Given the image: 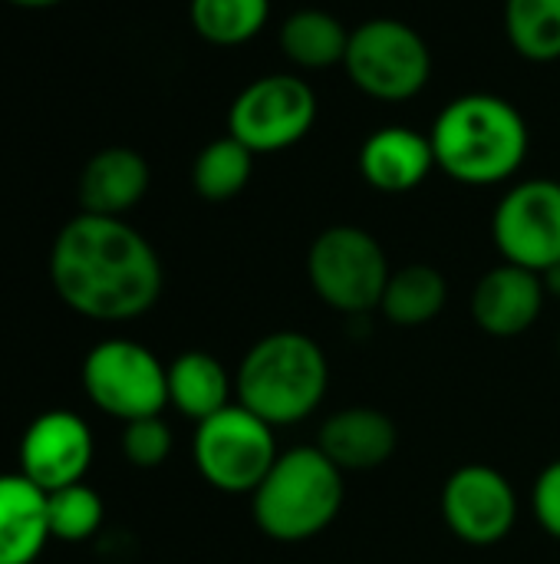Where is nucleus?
<instances>
[{
	"mask_svg": "<svg viewBox=\"0 0 560 564\" xmlns=\"http://www.w3.org/2000/svg\"><path fill=\"white\" fill-rule=\"evenodd\" d=\"M172 446H175V440L162 416L132 420L122 430V456L135 469H158L172 456Z\"/></svg>",
	"mask_w": 560,
	"mask_h": 564,
	"instance_id": "393cba45",
	"label": "nucleus"
},
{
	"mask_svg": "<svg viewBox=\"0 0 560 564\" xmlns=\"http://www.w3.org/2000/svg\"><path fill=\"white\" fill-rule=\"evenodd\" d=\"M7 3H13V7H23V10H46V7H56V3H63V0H7Z\"/></svg>",
	"mask_w": 560,
	"mask_h": 564,
	"instance_id": "cd10ccee",
	"label": "nucleus"
},
{
	"mask_svg": "<svg viewBox=\"0 0 560 564\" xmlns=\"http://www.w3.org/2000/svg\"><path fill=\"white\" fill-rule=\"evenodd\" d=\"M254 175V152L234 135L211 139L191 162V185L205 202L238 198Z\"/></svg>",
	"mask_w": 560,
	"mask_h": 564,
	"instance_id": "412c9836",
	"label": "nucleus"
},
{
	"mask_svg": "<svg viewBox=\"0 0 560 564\" xmlns=\"http://www.w3.org/2000/svg\"><path fill=\"white\" fill-rule=\"evenodd\" d=\"M317 446L340 473H370L393 459L399 430L376 406H347L327 416Z\"/></svg>",
	"mask_w": 560,
	"mask_h": 564,
	"instance_id": "2eb2a0df",
	"label": "nucleus"
},
{
	"mask_svg": "<svg viewBox=\"0 0 560 564\" xmlns=\"http://www.w3.org/2000/svg\"><path fill=\"white\" fill-rule=\"evenodd\" d=\"M558 354H560V337H558Z\"/></svg>",
	"mask_w": 560,
	"mask_h": 564,
	"instance_id": "c85d7f7f",
	"label": "nucleus"
},
{
	"mask_svg": "<svg viewBox=\"0 0 560 564\" xmlns=\"http://www.w3.org/2000/svg\"><path fill=\"white\" fill-rule=\"evenodd\" d=\"M317 93L304 76L267 73L248 83L228 109V135L254 155H274L300 139L317 122Z\"/></svg>",
	"mask_w": 560,
	"mask_h": 564,
	"instance_id": "1a4fd4ad",
	"label": "nucleus"
},
{
	"mask_svg": "<svg viewBox=\"0 0 560 564\" xmlns=\"http://www.w3.org/2000/svg\"><path fill=\"white\" fill-rule=\"evenodd\" d=\"M389 274L393 268L383 245L360 225H330L307 248V281L314 294L347 317L376 311Z\"/></svg>",
	"mask_w": 560,
	"mask_h": 564,
	"instance_id": "423d86ee",
	"label": "nucleus"
},
{
	"mask_svg": "<svg viewBox=\"0 0 560 564\" xmlns=\"http://www.w3.org/2000/svg\"><path fill=\"white\" fill-rule=\"evenodd\" d=\"M271 17V0H188L195 33L211 46L251 43Z\"/></svg>",
	"mask_w": 560,
	"mask_h": 564,
	"instance_id": "4be33fe9",
	"label": "nucleus"
},
{
	"mask_svg": "<svg viewBox=\"0 0 560 564\" xmlns=\"http://www.w3.org/2000/svg\"><path fill=\"white\" fill-rule=\"evenodd\" d=\"M350 30L340 17L320 7H304L284 17L277 30V46L297 69H330L343 63Z\"/></svg>",
	"mask_w": 560,
	"mask_h": 564,
	"instance_id": "6ab92c4d",
	"label": "nucleus"
},
{
	"mask_svg": "<svg viewBox=\"0 0 560 564\" xmlns=\"http://www.w3.org/2000/svg\"><path fill=\"white\" fill-rule=\"evenodd\" d=\"M347 499L343 473L320 446H294L277 456L264 482L251 496L257 529L281 542H310L333 525Z\"/></svg>",
	"mask_w": 560,
	"mask_h": 564,
	"instance_id": "20e7f679",
	"label": "nucleus"
},
{
	"mask_svg": "<svg viewBox=\"0 0 560 564\" xmlns=\"http://www.w3.org/2000/svg\"><path fill=\"white\" fill-rule=\"evenodd\" d=\"M449 301V284L432 264H403L389 274L380 311L396 327H422L442 314Z\"/></svg>",
	"mask_w": 560,
	"mask_h": 564,
	"instance_id": "aec40b11",
	"label": "nucleus"
},
{
	"mask_svg": "<svg viewBox=\"0 0 560 564\" xmlns=\"http://www.w3.org/2000/svg\"><path fill=\"white\" fill-rule=\"evenodd\" d=\"M152 172L142 152L129 145H109L89 155L79 172V208L89 215L122 218L149 192Z\"/></svg>",
	"mask_w": 560,
	"mask_h": 564,
	"instance_id": "dca6fc26",
	"label": "nucleus"
},
{
	"mask_svg": "<svg viewBox=\"0 0 560 564\" xmlns=\"http://www.w3.org/2000/svg\"><path fill=\"white\" fill-rule=\"evenodd\" d=\"M191 453L201 479L228 496H254L281 456L274 426L241 403H231L228 410L198 423Z\"/></svg>",
	"mask_w": 560,
	"mask_h": 564,
	"instance_id": "0eeeda50",
	"label": "nucleus"
},
{
	"mask_svg": "<svg viewBox=\"0 0 560 564\" xmlns=\"http://www.w3.org/2000/svg\"><path fill=\"white\" fill-rule=\"evenodd\" d=\"M56 297L79 317L122 324L149 314L162 297V261L125 218L79 212L50 248Z\"/></svg>",
	"mask_w": 560,
	"mask_h": 564,
	"instance_id": "f257e3e1",
	"label": "nucleus"
},
{
	"mask_svg": "<svg viewBox=\"0 0 560 564\" xmlns=\"http://www.w3.org/2000/svg\"><path fill=\"white\" fill-rule=\"evenodd\" d=\"M439 509L459 542L488 549L512 535L518 522V492L495 466L469 463L446 479Z\"/></svg>",
	"mask_w": 560,
	"mask_h": 564,
	"instance_id": "9b49d317",
	"label": "nucleus"
},
{
	"mask_svg": "<svg viewBox=\"0 0 560 564\" xmlns=\"http://www.w3.org/2000/svg\"><path fill=\"white\" fill-rule=\"evenodd\" d=\"M50 539L46 492L23 473H0V564H33Z\"/></svg>",
	"mask_w": 560,
	"mask_h": 564,
	"instance_id": "f3484780",
	"label": "nucleus"
},
{
	"mask_svg": "<svg viewBox=\"0 0 560 564\" xmlns=\"http://www.w3.org/2000/svg\"><path fill=\"white\" fill-rule=\"evenodd\" d=\"M92 433L83 416L69 410L40 413L20 440V473L43 492L83 482L92 466Z\"/></svg>",
	"mask_w": 560,
	"mask_h": 564,
	"instance_id": "f8f14e48",
	"label": "nucleus"
},
{
	"mask_svg": "<svg viewBox=\"0 0 560 564\" xmlns=\"http://www.w3.org/2000/svg\"><path fill=\"white\" fill-rule=\"evenodd\" d=\"M83 390L96 410L112 420L132 423L162 416L168 406V367L125 337L99 340L83 360Z\"/></svg>",
	"mask_w": 560,
	"mask_h": 564,
	"instance_id": "6e6552de",
	"label": "nucleus"
},
{
	"mask_svg": "<svg viewBox=\"0 0 560 564\" xmlns=\"http://www.w3.org/2000/svg\"><path fill=\"white\" fill-rule=\"evenodd\" d=\"M330 387L323 347L300 330L261 337L234 373V397L271 426H294L317 413Z\"/></svg>",
	"mask_w": 560,
	"mask_h": 564,
	"instance_id": "7ed1b4c3",
	"label": "nucleus"
},
{
	"mask_svg": "<svg viewBox=\"0 0 560 564\" xmlns=\"http://www.w3.org/2000/svg\"><path fill=\"white\" fill-rule=\"evenodd\" d=\"M436 169L469 188H492L518 175L531 149L521 109L495 93H465L446 102L429 129Z\"/></svg>",
	"mask_w": 560,
	"mask_h": 564,
	"instance_id": "f03ea898",
	"label": "nucleus"
},
{
	"mask_svg": "<svg viewBox=\"0 0 560 564\" xmlns=\"http://www.w3.org/2000/svg\"><path fill=\"white\" fill-rule=\"evenodd\" d=\"M46 516H50V535L59 542H89L102 529V499L86 482L46 492Z\"/></svg>",
	"mask_w": 560,
	"mask_h": 564,
	"instance_id": "b1692460",
	"label": "nucleus"
},
{
	"mask_svg": "<svg viewBox=\"0 0 560 564\" xmlns=\"http://www.w3.org/2000/svg\"><path fill=\"white\" fill-rule=\"evenodd\" d=\"M548 291L538 271L518 268L502 261L498 268L485 271L472 291V317L479 330L488 337H521L528 334L541 311H545Z\"/></svg>",
	"mask_w": 560,
	"mask_h": 564,
	"instance_id": "ddd939ff",
	"label": "nucleus"
},
{
	"mask_svg": "<svg viewBox=\"0 0 560 564\" xmlns=\"http://www.w3.org/2000/svg\"><path fill=\"white\" fill-rule=\"evenodd\" d=\"M343 69L363 96L376 102H409L432 79V50L413 23L370 17L350 30Z\"/></svg>",
	"mask_w": 560,
	"mask_h": 564,
	"instance_id": "39448f33",
	"label": "nucleus"
},
{
	"mask_svg": "<svg viewBox=\"0 0 560 564\" xmlns=\"http://www.w3.org/2000/svg\"><path fill=\"white\" fill-rule=\"evenodd\" d=\"M356 165L370 188L383 195H406L436 172V155L429 132L413 126H383L363 139Z\"/></svg>",
	"mask_w": 560,
	"mask_h": 564,
	"instance_id": "4468645a",
	"label": "nucleus"
},
{
	"mask_svg": "<svg viewBox=\"0 0 560 564\" xmlns=\"http://www.w3.org/2000/svg\"><path fill=\"white\" fill-rule=\"evenodd\" d=\"M234 380L205 350H185L168 364V406H175L182 416L205 423L215 413L231 406Z\"/></svg>",
	"mask_w": 560,
	"mask_h": 564,
	"instance_id": "a211bd4d",
	"label": "nucleus"
},
{
	"mask_svg": "<svg viewBox=\"0 0 560 564\" xmlns=\"http://www.w3.org/2000/svg\"><path fill=\"white\" fill-rule=\"evenodd\" d=\"M492 241L502 261L548 271L560 261V182H515L492 212Z\"/></svg>",
	"mask_w": 560,
	"mask_h": 564,
	"instance_id": "9d476101",
	"label": "nucleus"
},
{
	"mask_svg": "<svg viewBox=\"0 0 560 564\" xmlns=\"http://www.w3.org/2000/svg\"><path fill=\"white\" fill-rule=\"evenodd\" d=\"M505 36L528 63L560 59V0H505Z\"/></svg>",
	"mask_w": 560,
	"mask_h": 564,
	"instance_id": "5701e85b",
	"label": "nucleus"
},
{
	"mask_svg": "<svg viewBox=\"0 0 560 564\" xmlns=\"http://www.w3.org/2000/svg\"><path fill=\"white\" fill-rule=\"evenodd\" d=\"M541 281H545V291H548V297H558L560 301V261L554 264V268L541 271Z\"/></svg>",
	"mask_w": 560,
	"mask_h": 564,
	"instance_id": "bb28decb",
	"label": "nucleus"
},
{
	"mask_svg": "<svg viewBox=\"0 0 560 564\" xmlns=\"http://www.w3.org/2000/svg\"><path fill=\"white\" fill-rule=\"evenodd\" d=\"M535 519L538 525L560 542V459L548 463L535 482Z\"/></svg>",
	"mask_w": 560,
	"mask_h": 564,
	"instance_id": "a878e982",
	"label": "nucleus"
}]
</instances>
